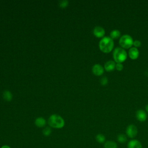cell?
I'll list each match as a JSON object with an SVG mask.
<instances>
[{
    "label": "cell",
    "instance_id": "obj_5",
    "mask_svg": "<svg viewBox=\"0 0 148 148\" xmlns=\"http://www.w3.org/2000/svg\"><path fill=\"white\" fill-rule=\"evenodd\" d=\"M125 133L127 137L132 139L135 138L138 134V128L135 125L132 124H130L126 128Z\"/></svg>",
    "mask_w": 148,
    "mask_h": 148
},
{
    "label": "cell",
    "instance_id": "obj_13",
    "mask_svg": "<svg viewBox=\"0 0 148 148\" xmlns=\"http://www.w3.org/2000/svg\"><path fill=\"white\" fill-rule=\"evenodd\" d=\"M104 148H117V145L116 142L114 140H106L103 143Z\"/></svg>",
    "mask_w": 148,
    "mask_h": 148
},
{
    "label": "cell",
    "instance_id": "obj_11",
    "mask_svg": "<svg viewBox=\"0 0 148 148\" xmlns=\"http://www.w3.org/2000/svg\"><path fill=\"white\" fill-rule=\"evenodd\" d=\"M116 63L114 61L109 60L107 61L104 65V69L107 72L113 71L116 68Z\"/></svg>",
    "mask_w": 148,
    "mask_h": 148
},
{
    "label": "cell",
    "instance_id": "obj_24",
    "mask_svg": "<svg viewBox=\"0 0 148 148\" xmlns=\"http://www.w3.org/2000/svg\"><path fill=\"white\" fill-rule=\"evenodd\" d=\"M145 109H146V111L148 113V104L146 105V106L145 107Z\"/></svg>",
    "mask_w": 148,
    "mask_h": 148
},
{
    "label": "cell",
    "instance_id": "obj_23",
    "mask_svg": "<svg viewBox=\"0 0 148 148\" xmlns=\"http://www.w3.org/2000/svg\"><path fill=\"white\" fill-rule=\"evenodd\" d=\"M1 148H11L10 146L9 145H2Z\"/></svg>",
    "mask_w": 148,
    "mask_h": 148
},
{
    "label": "cell",
    "instance_id": "obj_4",
    "mask_svg": "<svg viewBox=\"0 0 148 148\" xmlns=\"http://www.w3.org/2000/svg\"><path fill=\"white\" fill-rule=\"evenodd\" d=\"M134 40L132 38L127 34L121 36L119 39V45L123 49H130L133 46Z\"/></svg>",
    "mask_w": 148,
    "mask_h": 148
},
{
    "label": "cell",
    "instance_id": "obj_1",
    "mask_svg": "<svg viewBox=\"0 0 148 148\" xmlns=\"http://www.w3.org/2000/svg\"><path fill=\"white\" fill-rule=\"evenodd\" d=\"M113 47L114 42L110 36H105L102 38L99 43V49L104 53H110L113 50Z\"/></svg>",
    "mask_w": 148,
    "mask_h": 148
},
{
    "label": "cell",
    "instance_id": "obj_16",
    "mask_svg": "<svg viewBox=\"0 0 148 148\" xmlns=\"http://www.w3.org/2000/svg\"><path fill=\"white\" fill-rule=\"evenodd\" d=\"M95 140L99 143H104L106 142V138L102 134H98L95 136Z\"/></svg>",
    "mask_w": 148,
    "mask_h": 148
},
{
    "label": "cell",
    "instance_id": "obj_6",
    "mask_svg": "<svg viewBox=\"0 0 148 148\" xmlns=\"http://www.w3.org/2000/svg\"><path fill=\"white\" fill-rule=\"evenodd\" d=\"M92 72L95 76H101L104 72V68L101 65L96 64L92 66Z\"/></svg>",
    "mask_w": 148,
    "mask_h": 148
},
{
    "label": "cell",
    "instance_id": "obj_2",
    "mask_svg": "<svg viewBox=\"0 0 148 148\" xmlns=\"http://www.w3.org/2000/svg\"><path fill=\"white\" fill-rule=\"evenodd\" d=\"M48 124L49 127L51 128L60 129L64 127L65 125V121L63 118L60 116L54 114L49 117L48 119Z\"/></svg>",
    "mask_w": 148,
    "mask_h": 148
},
{
    "label": "cell",
    "instance_id": "obj_15",
    "mask_svg": "<svg viewBox=\"0 0 148 148\" xmlns=\"http://www.w3.org/2000/svg\"><path fill=\"white\" fill-rule=\"evenodd\" d=\"M117 140L120 143H124L127 141V136L124 134H120L117 135Z\"/></svg>",
    "mask_w": 148,
    "mask_h": 148
},
{
    "label": "cell",
    "instance_id": "obj_9",
    "mask_svg": "<svg viewBox=\"0 0 148 148\" xmlns=\"http://www.w3.org/2000/svg\"><path fill=\"white\" fill-rule=\"evenodd\" d=\"M127 148H142V145L139 140L132 139L127 143Z\"/></svg>",
    "mask_w": 148,
    "mask_h": 148
},
{
    "label": "cell",
    "instance_id": "obj_22",
    "mask_svg": "<svg viewBox=\"0 0 148 148\" xmlns=\"http://www.w3.org/2000/svg\"><path fill=\"white\" fill-rule=\"evenodd\" d=\"M124 66L122 64V63H116V70H117L118 71H121L123 70Z\"/></svg>",
    "mask_w": 148,
    "mask_h": 148
},
{
    "label": "cell",
    "instance_id": "obj_12",
    "mask_svg": "<svg viewBox=\"0 0 148 148\" xmlns=\"http://www.w3.org/2000/svg\"><path fill=\"white\" fill-rule=\"evenodd\" d=\"M46 124V120L44 118L42 117H38L35 120V125L38 127H39V128L44 127L45 126Z\"/></svg>",
    "mask_w": 148,
    "mask_h": 148
},
{
    "label": "cell",
    "instance_id": "obj_21",
    "mask_svg": "<svg viewBox=\"0 0 148 148\" xmlns=\"http://www.w3.org/2000/svg\"><path fill=\"white\" fill-rule=\"evenodd\" d=\"M141 42L139 40H134V43H133V46L137 48V47H139L141 46Z\"/></svg>",
    "mask_w": 148,
    "mask_h": 148
},
{
    "label": "cell",
    "instance_id": "obj_8",
    "mask_svg": "<svg viewBox=\"0 0 148 148\" xmlns=\"http://www.w3.org/2000/svg\"><path fill=\"white\" fill-rule=\"evenodd\" d=\"M105 34V29L100 26H96L93 29V34L97 38H103Z\"/></svg>",
    "mask_w": 148,
    "mask_h": 148
},
{
    "label": "cell",
    "instance_id": "obj_10",
    "mask_svg": "<svg viewBox=\"0 0 148 148\" xmlns=\"http://www.w3.org/2000/svg\"><path fill=\"white\" fill-rule=\"evenodd\" d=\"M139 53L138 49L135 47H132L128 51V56L131 60H136L139 56Z\"/></svg>",
    "mask_w": 148,
    "mask_h": 148
},
{
    "label": "cell",
    "instance_id": "obj_3",
    "mask_svg": "<svg viewBox=\"0 0 148 148\" xmlns=\"http://www.w3.org/2000/svg\"><path fill=\"white\" fill-rule=\"evenodd\" d=\"M113 57L116 63L124 62L127 57V53L122 47H116L113 52Z\"/></svg>",
    "mask_w": 148,
    "mask_h": 148
},
{
    "label": "cell",
    "instance_id": "obj_19",
    "mask_svg": "<svg viewBox=\"0 0 148 148\" xmlns=\"http://www.w3.org/2000/svg\"><path fill=\"white\" fill-rule=\"evenodd\" d=\"M68 5V1H60V3H59V5L61 8H64L65 7H66Z\"/></svg>",
    "mask_w": 148,
    "mask_h": 148
},
{
    "label": "cell",
    "instance_id": "obj_14",
    "mask_svg": "<svg viewBox=\"0 0 148 148\" xmlns=\"http://www.w3.org/2000/svg\"><path fill=\"white\" fill-rule=\"evenodd\" d=\"M120 35H121V32L118 29H114L112 31H111L110 33V38H112L113 40L118 39L120 37Z\"/></svg>",
    "mask_w": 148,
    "mask_h": 148
},
{
    "label": "cell",
    "instance_id": "obj_7",
    "mask_svg": "<svg viewBox=\"0 0 148 148\" xmlns=\"http://www.w3.org/2000/svg\"><path fill=\"white\" fill-rule=\"evenodd\" d=\"M136 117L138 121L140 122H143L147 119V113L145 110L142 109H139L136 112Z\"/></svg>",
    "mask_w": 148,
    "mask_h": 148
},
{
    "label": "cell",
    "instance_id": "obj_20",
    "mask_svg": "<svg viewBox=\"0 0 148 148\" xmlns=\"http://www.w3.org/2000/svg\"><path fill=\"white\" fill-rule=\"evenodd\" d=\"M100 82H101V84L102 86H106L108 83V78L106 77H103L101 79Z\"/></svg>",
    "mask_w": 148,
    "mask_h": 148
},
{
    "label": "cell",
    "instance_id": "obj_17",
    "mask_svg": "<svg viewBox=\"0 0 148 148\" xmlns=\"http://www.w3.org/2000/svg\"><path fill=\"white\" fill-rule=\"evenodd\" d=\"M2 95H3V98L6 101H10L12 99V94L8 90H5L3 92Z\"/></svg>",
    "mask_w": 148,
    "mask_h": 148
},
{
    "label": "cell",
    "instance_id": "obj_18",
    "mask_svg": "<svg viewBox=\"0 0 148 148\" xmlns=\"http://www.w3.org/2000/svg\"><path fill=\"white\" fill-rule=\"evenodd\" d=\"M51 133V129L50 127H46L42 130V134L45 136H49Z\"/></svg>",
    "mask_w": 148,
    "mask_h": 148
}]
</instances>
